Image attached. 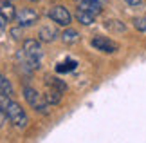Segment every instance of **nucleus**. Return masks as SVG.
<instances>
[{
    "label": "nucleus",
    "mask_w": 146,
    "mask_h": 143,
    "mask_svg": "<svg viewBox=\"0 0 146 143\" xmlns=\"http://www.w3.org/2000/svg\"><path fill=\"white\" fill-rule=\"evenodd\" d=\"M94 16H96V15H92V13H88V11H85V9H80V7H78L76 20L80 22V24H83V26H90L92 22H94Z\"/></svg>",
    "instance_id": "obj_10"
},
{
    "label": "nucleus",
    "mask_w": 146,
    "mask_h": 143,
    "mask_svg": "<svg viewBox=\"0 0 146 143\" xmlns=\"http://www.w3.org/2000/svg\"><path fill=\"white\" fill-rule=\"evenodd\" d=\"M0 93H2V94H7V96H13L15 94L11 82L5 76H2V74H0Z\"/></svg>",
    "instance_id": "obj_12"
},
{
    "label": "nucleus",
    "mask_w": 146,
    "mask_h": 143,
    "mask_svg": "<svg viewBox=\"0 0 146 143\" xmlns=\"http://www.w3.org/2000/svg\"><path fill=\"white\" fill-rule=\"evenodd\" d=\"M94 2H98V4H101V5H103V0H94Z\"/></svg>",
    "instance_id": "obj_21"
},
{
    "label": "nucleus",
    "mask_w": 146,
    "mask_h": 143,
    "mask_svg": "<svg viewBox=\"0 0 146 143\" xmlns=\"http://www.w3.org/2000/svg\"><path fill=\"white\" fill-rule=\"evenodd\" d=\"M5 22H7V20H5V18H4V15L0 13V27H5Z\"/></svg>",
    "instance_id": "obj_20"
},
{
    "label": "nucleus",
    "mask_w": 146,
    "mask_h": 143,
    "mask_svg": "<svg viewBox=\"0 0 146 143\" xmlns=\"http://www.w3.org/2000/svg\"><path fill=\"white\" fill-rule=\"evenodd\" d=\"M45 80H47V85H49V87H54V89L61 91V93H65V91H67L65 82H61L60 78H56V76H47Z\"/></svg>",
    "instance_id": "obj_13"
},
{
    "label": "nucleus",
    "mask_w": 146,
    "mask_h": 143,
    "mask_svg": "<svg viewBox=\"0 0 146 143\" xmlns=\"http://www.w3.org/2000/svg\"><path fill=\"white\" fill-rule=\"evenodd\" d=\"M78 7L85 9V11H88V13H92V15H101V11H103V5L94 2V0H80Z\"/></svg>",
    "instance_id": "obj_7"
},
{
    "label": "nucleus",
    "mask_w": 146,
    "mask_h": 143,
    "mask_svg": "<svg viewBox=\"0 0 146 143\" xmlns=\"http://www.w3.org/2000/svg\"><path fill=\"white\" fill-rule=\"evenodd\" d=\"M61 40H63L65 44H74V42L80 40V35H78L74 29H67L63 35H61Z\"/></svg>",
    "instance_id": "obj_15"
},
{
    "label": "nucleus",
    "mask_w": 146,
    "mask_h": 143,
    "mask_svg": "<svg viewBox=\"0 0 146 143\" xmlns=\"http://www.w3.org/2000/svg\"><path fill=\"white\" fill-rule=\"evenodd\" d=\"M92 47L101 51V53H115L119 45H117L114 40L106 38V36H94L92 38Z\"/></svg>",
    "instance_id": "obj_4"
},
{
    "label": "nucleus",
    "mask_w": 146,
    "mask_h": 143,
    "mask_svg": "<svg viewBox=\"0 0 146 143\" xmlns=\"http://www.w3.org/2000/svg\"><path fill=\"white\" fill-rule=\"evenodd\" d=\"M16 22H18V26L22 27H29L33 26L35 22H38V13L33 9H22L16 13Z\"/></svg>",
    "instance_id": "obj_5"
},
{
    "label": "nucleus",
    "mask_w": 146,
    "mask_h": 143,
    "mask_svg": "<svg viewBox=\"0 0 146 143\" xmlns=\"http://www.w3.org/2000/svg\"><path fill=\"white\" fill-rule=\"evenodd\" d=\"M49 18L54 20L56 24H60V26H69L72 22V16L69 13V9L63 7V5H54V7L49 11Z\"/></svg>",
    "instance_id": "obj_3"
},
{
    "label": "nucleus",
    "mask_w": 146,
    "mask_h": 143,
    "mask_svg": "<svg viewBox=\"0 0 146 143\" xmlns=\"http://www.w3.org/2000/svg\"><path fill=\"white\" fill-rule=\"evenodd\" d=\"M31 2H36V0H31Z\"/></svg>",
    "instance_id": "obj_22"
},
{
    "label": "nucleus",
    "mask_w": 146,
    "mask_h": 143,
    "mask_svg": "<svg viewBox=\"0 0 146 143\" xmlns=\"http://www.w3.org/2000/svg\"><path fill=\"white\" fill-rule=\"evenodd\" d=\"M11 36H13L15 40H20L22 36H24V35H22V26L15 27V29H11Z\"/></svg>",
    "instance_id": "obj_17"
},
{
    "label": "nucleus",
    "mask_w": 146,
    "mask_h": 143,
    "mask_svg": "<svg viewBox=\"0 0 146 143\" xmlns=\"http://www.w3.org/2000/svg\"><path fill=\"white\" fill-rule=\"evenodd\" d=\"M105 27L106 29H110V31H115V33H123L126 29V26L123 24V22H119V20H106L105 22Z\"/></svg>",
    "instance_id": "obj_14"
},
{
    "label": "nucleus",
    "mask_w": 146,
    "mask_h": 143,
    "mask_svg": "<svg viewBox=\"0 0 146 143\" xmlns=\"http://www.w3.org/2000/svg\"><path fill=\"white\" fill-rule=\"evenodd\" d=\"M24 53L31 58H42V45L36 40H25L24 42Z\"/></svg>",
    "instance_id": "obj_6"
},
{
    "label": "nucleus",
    "mask_w": 146,
    "mask_h": 143,
    "mask_svg": "<svg viewBox=\"0 0 146 143\" xmlns=\"http://www.w3.org/2000/svg\"><path fill=\"white\" fill-rule=\"evenodd\" d=\"M133 27H135L139 33H144L146 35V16H141V18L133 20Z\"/></svg>",
    "instance_id": "obj_16"
},
{
    "label": "nucleus",
    "mask_w": 146,
    "mask_h": 143,
    "mask_svg": "<svg viewBox=\"0 0 146 143\" xmlns=\"http://www.w3.org/2000/svg\"><path fill=\"white\" fill-rule=\"evenodd\" d=\"M5 116H7V114H5V111H4V107H0V125H2V123L5 122Z\"/></svg>",
    "instance_id": "obj_19"
},
{
    "label": "nucleus",
    "mask_w": 146,
    "mask_h": 143,
    "mask_svg": "<svg viewBox=\"0 0 146 143\" xmlns=\"http://www.w3.org/2000/svg\"><path fill=\"white\" fill-rule=\"evenodd\" d=\"M45 100L49 101L50 105H56V103H60V100H61V91L54 89V87H49V91L45 93Z\"/></svg>",
    "instance_id": "obj_11"
},
{
    "label": "nucleus",
    "mask_w": 146,
    "mask_h": 143,
    "mask_svg": "<svg viewBox=\"0 0 146 143\" xmlns=\"http://www.w3.org/2000/svg\"><path fill=\"white\" fill-rule=\"evenodd\" d=\"M125 2H126L128 5H132V7H137V5L143 4V0H125Z\"/></svg>",
    "instance_id": "obj_18"
},
{
    "label": "nucleus",
    "mask_w": 146,
    "mask_h": 143,
    "mask_svg": "<svg viewBox=\"0 0 146 143\" xmlns=\"http://www.w3.org/2000/svg\"><path fill=\"white\" fill-rule=\"evenodd\" d=\"M0 13L4 15V18L7 22L16 20V9H15V5L11 2H2V4H0Z\"/></svg>",
    "instance_id": "obj_8"
},
{
    "label": "nucleus",
    "mask_w": 146,
    "mask_h": 143,
    "mask_svg": "<svg viewBox=\"0 0 146 143\" xmlns=\"http://www.w3.org/2000/svg\"><path fill=\"white\" fill-rule=\"evenodd\" d=\"M40 40L42 42H52V40L58 36V31L54 29V27H50V26H45V27H42L40 29Z\"/></svg>",
    "instance_id": "obj_9"
},
{
    "label": "nucleus",
    "mask_w": 146,
    "mask_h": 143,
    "mask_svg": "<svg viewBox=\"0 0 146 143\" xmlns=\"http://www.w3.org/2000/svg\"><path fill=\"white\" fill-rule=\"evenodd\" d=\"M24 98L27 100V103L35 109V111L43 112V114L49 111V101L45 100V96H42L40 93H36L35 89L25 87V89H24Z\"/></svg>",
    "instance_id": "obj_2"
},
{
    "label": "nucleus",
    "mask_w": 146,
    "mask_h": 143,
    "mask_svg": "<svg viewBox=\"0 0 146 143\" xmlns=\"http://www.w3.org/2000/svg\"><path fill=\"white\" fill-rule=\"evenodd\" d=\"M4 111H5V114H7V120L15 125V127H18V129L27 127V123H29V120H27V114H25L24 109L16 103V101H9L7 107H5Z\"/></svg>",
    "instance_id": "obj_1"
}]
</instances>
